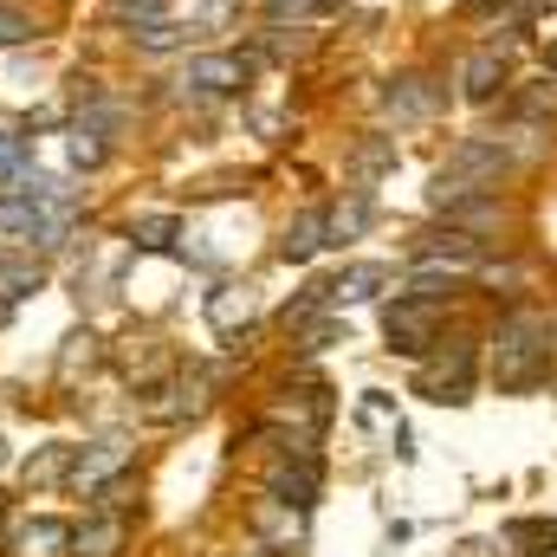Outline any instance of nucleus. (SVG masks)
Here are the masks:
<instances>
[{
	"instance_id": "obj_24",
	"label": "nucleus",
	"mask_w": 557,
	"mask_h": 557,
	"mask_svg": "<svg viewBox=\"0 0 557 557\" xmlns=\"http://www.w3.org/2000/svg\"><path fill=\"white\" fill-rule=\"evenodd\" d=\"M0 460H7V441H0Z\"/></svg>"
},
{
	"instance_id": "obj_5",
	"label": "nucleus",
	"mask_w": 557,
	"mask_h": 557,
	"mask_svg": "<svg viewBox=\"0 0 557 557\" xmlns=\"http://www.w3.org/2000/svg\"><path fill=\"white\" fill-rule=\"evenodd\" d=\"M499 91H506V59H499V46L467 52V65H460V98H467V104H493Z\"/></svg>"
},
{
	"instance_id": "obj_17",
	"label": "nucleus",
	"mask_w": 557,
	"mask_h": 557,
	"mask_svg": "<svg viewBox=\"0 0 557 557\" xmlns=\"http://www.w3.org/2000/svg\"><path fill=\"white\" fill-rule=\"evenodd\" d=\"M131 46H137V52H175V46H182V26H175V20H149V26H131Z\"/></svg>"
},
{
	"instance_id": "obj_21",
	"label": "nucleus",
	"mask_w": 557,
	"mask_h": 557,
	"mask_svg": "<svg viewBox=\"0 0 557 557\" xmlns=\"http://www.w3.org/2000/svg\"><path fill=\"white\" fill-rule=\"evenodd\" d=\"M247 311H253V298H247V292H240V298H234V292H221V298H208V318H214L221 331H227L234 318H247Z\"/></svg>"
},
{
	"instance_id": "obj_19",
	"label": "nucleus",
	"mask_w": 557,
	"mask_h": 557,
	"mask_svg": "<svg viewBox=\"0 0 557 557\" xmlns=\"http://www.w3.org/2000/svg\"><path fill=\"white\" fill-rule=\"evenodd\" d=\"M117 26H149V20H169V0H104Z\"/></svg>"
},
{
	"instance_id": "obj_6",
	"label": "nucleus",
	"mask_w": 557,
	"mask_h": 557,
	"mask_svg": "<svg viewBox=\"0 0 557 557\" xmlns=\"http://www.w3.org/2000/svg\"><path fill=\"white\" fill-rule=\"evenodd\" d=\"M331 240H324V208H305L298 221H285V234H278V260L285 267H305L311 253H324Z\"/></svg>"
},
{
	"instance_id": "obj_8",
	"label": "nucleus",
	"mask_w": 557,
	"mask_h": 557,
	"mask_svg": "<svg viewBox=\"0 0 557 557\" xmlns=\"http://www.w3.org/2000/svg\"><path fill=\"white\" fill-rule=\"evenodd\" d=\"M273 499L278 506H311V499H318V460H311V454H298V467L278 460L273 467Z\"/></svg>"
},
{
	"instance_id": "obj_11",
	"label": "nucleus",
	"mask_w": 557,
	"mask_h": 557,
	"mask_svg": "<svg viewBox=\"0 0 557 557\" xmlns=\"http://www.w3.org/2000/svg\"><path fill=\"white\" fill-rule=\"evenodd\" d=\"M370 227V195L357 188L350 201H337V208H324V240L337 247V240H350V234H363Z\"/></svg>"
},
{
	"instance_id": "obj_20",
	"label": "nucleus",
	"mask_w": 557,
	"mask_h": 557,
	"mask_svg": "<svg viewBox=\"0 0 557 557\" xmlns=\"http://www.w3.org/2000/svg\"><path fill=\"white\" fill-rule=\"evenodd\" d=\"M131 240H137V247H169V240H175V214H149V221H137Z\"/></svg>"
},
{
	"instance_id": "obj_22",
	"label": "nucleus",
	"mask_w": 557,
	"mask_h": 557,
	"mask_svg": "<svg viewBox=\"0 0 557 557\" xmlns=\"http://www.w3.org/2000/svg\"><path fill=\"white\" fill-rule=\"evenodd\" d=\"M65 460H72V447H52V454H39V460L26 467V480H33V486H52V480L65 473Z\"/></svg>"
},
{
	"instance_id": "obj_4",
	"label": "nucleus",
	"mask_w": 557,
	"mask_h": 557,
	"mask_svg": "<svg viewBox=\"0 0 557 557\" xmlns=\"http://www.w3.org/2000/svg\"><path fill=\"white\" fill-rule=\"evenodd\" d=\"M467 389H473V344H454L447 357H434L421 370V396L428 403H467Z\"/></svg>"
},
{
	"instance_id": "obj_25",
	"label": "nucleus",
	"mask_w": 557,
	"mask_h": 557,
	"mask_svg": "<svg viewBox=\"0 0 557 557\" xmlns=\"http://www.w3.org/2000/svg\"><path fill=\"white\" fill-rule=\"evenodd\" d=\"M552 65H557V46H552Z\"/></svg>"
},
{
	"instance_id": "obj_7",
	"label": "nucleus",
	"mask_w": 557,
	"mask_h": 557,
	"mask_svg": "<svg viewBox=\"0 0 557 557\" xmlns=\"http://www.w3.org/2000/svg\"><path fill=\"white\" fill-rule=\"evenodd\" d=\"M131 467V447L124 441H98L91 454H78V467H72V486H85V493H98L111 473H124Z\"/></svg>"
},
{
	"instance_id": "obj_2",
	"label": "nucleus",
	"mask_w": 557,
	"mask_h": 557,
	"mask_svg": "<svg viewBox=\"0 0 557 557\" xmlns=\"http://www.w3.org/2000/svg\"><path fill=\"white\" fill-rule=\"evenodd\" d=\"M247 78H253V59H240V52H195L182 65L188 98H234V91H247Z\"/></svg>"
},
{
	"instance_id": "obj_14",
	"label": "nucleus",
	"mask_w": 557,
	"mask_h": 557,
	"mask_svg": "<svg viewBox=\"0 0 557 557\" xmlns=\"http://www.w3.org/2000/svg\"><path fill=\"white\" fill-rule=\"evenodd\" d=\"M33 169V137L26 131H0V188H13Z\"/></svg>"
},
{
	"instance_id": "obj_18",
	"label": "nucleus",
	"mask_w": 557,
	"mask_h": 557,
	"mask_svg": "<svg viewBox=\"0 0 557 557\" xmlns=\"http://www.w3.org/2000/svg\"><path fill=\"white\" fill-rule=\"evenodd\" d=\"M20 39H39V20L20 0H0V46H20Z\"/></svg>"
},
{
	"instance_id": "obj_1",
	"label": "nucleus",
	"mask_w": 557,
	"mask_h": 557,
	"mask_svg": "<svg viewBox=\"0 0 557 557\" xmlns=\"http://www.w3.org/2000/svg\"><path fill=\"white\" fill-rule=\"evenodd\" d=\"M552 376V331L539 324V318H506L499 324V337H493V383L499 389H539Z\"/></svg>"
},
{
	"instance_id": "obj_13",
	"label": "nucleus",
	"mask_w": 557,
	"mask_h": 557,
	"mask_svg": "<svg viewBox=\"0 0 557 557\" xmlns=\"http://www.w3.org/2000/svg\"><path fill=\"white\" fill-rule=\"evenodd\" d=\"M65 156H72V169H104L111 162V143H104V131H91V124H72Z\"/></svg>"
},
{
	"instance_id": "obj_12",
	"label": "nucleus",
	"mask_w": 557,
	"mask_h": 557,
	"mask_svg": "<svg viewBox=\"0 0 557 557\" xmlns=\"http://www.w3.org/2000/svg\"><path fill=\"white\" fill-rule=\"evenodd\" d=\"M376 285H389V267H350V273H337L324 292H331V305H350V298H370Z\"/></svg>"
},
{
	"instance_id": "obj_9",
	"label": "nucleus",
	"mask_w": 557,
	"mask_h": 557,
	"mask_svg": "<svg viewBox=\"0 0 557 557\" xmlns=\"http://www.w3.org/2000/svg\"><path fill=\"white\" fill-rule=\"evenodd\" d=\"M434 104H441V98H434V91H428L421 78H396V85L383 91V111H389L396 124H421V117H428Z\"/></svg>"
},
{
	"instance_id": "obj_3",
	"label": "nucleus",
	"mask_w": 557,
	"mask_h": 557,
	"mask_svg": "<svg viewBox=\"0 0 557 557\" xmlns=\"http://www.w3.org/2000/svg\"><path fill=\"white\" fill-rule=\"evenodd\" d=\"M383 331H389V350H403V357H421L434 337H441V305L434 298H396L389 305V318H383Z\"/></svg>"
},
{
	"instance_id": "obj_16",
	"label": "nucleus",
	"mask_w": 557,
	"mask_h": 557,
	"mask_svg": "<svg viewBox=\"0 0 557 557\" xmlns=\"http://www.w3.org/2000/svg\"><path fill=\"white\" fill-rule=\"evenodd\" d=\"M59 545H72V532H65L59 519H39V525L20 532V552L26 557H59Z\"/></svg>"
},
{
	"instance_id": "obj_23",
	"label": "nucleus",
	"mask_w": 557,
	"mask_h": 557,
	"mask_svg": "<svg viewBox=\"0 0 557 557\" xmlns=\"http://www.w3.org/2000/svg\"><path fill=\"white\" fill-rule=\"evenodd\" d=\"M389 162H396V149H389V143H363V156H357V169H370V175H376V169H389Z\"/></svg>"
},
{
	"instance_id": "obj_15",
	"label": "nucleus",
	"mask_w": 557,
	"mask_h": 557,
	"mask_svg": "<svg viewBox=\"0 0 557 557\" xmlns=\"http://www.w3.org/2000/svg\"><path fill=\"white\" fill-rule=\"evenodd\" d=\"M480 253V240L473 234H460V227H447V234H428L416 247V260H473Z\"/></svg>"
},
{
	"instance_id": "obj_10",
	"label": "nucleus",
	"mask_w": 557,
	"mask_h": 557,
	"mask_svg": "<svg viewBox=\"0 0 557 557\" xmlns=\"http://www.w3.org/2000/svg\"><path fill=\"white\" fill-rule=\"evenodd\" d=\"M117 545H124V519L117 512H104L85 532H72V557H117Z\"/></svg>"
}]
</instances>
